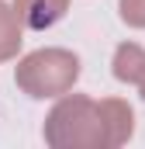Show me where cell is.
Returning a JSON list of instances; mask_svg holds the SVG:
<instances>
[{
  "mask_svg": "<svg viewBox=\"0 0 145 149\" xmlns=\"http://www.w3.org/2000/svg\"><path fill=\"white\" fill-rule=\"evenodd\" d=\"M135 132V111L121 97L93 101L86 94H62L45 118V142L52 149H114Z\"/></svg>",
  "mask_w": 145,
  "mask_h": 149,
  "instance_id": "1",
  "label": "cell"
},
{
  "mask_svg": "<svg viewBox=\"0 0 145 149\" xmlns=\"http://www.w3.org/2000/svg\"><path fill=\"white\" fill-rule=\"evenodd\" d=\"M14 80L28 97H62L79 80V56L69 49H35L17 63Z\"/></svg>",
  "mask_w": 145,
  "mask_h": 149,
  "instance_id": "2",
  "label": "cell"
},
{
  "mask_svg": "<svg viewBox=\"0 0 145 149\" xmlns=\"http://www.w3.org/2000/svg\"><path fill=\"white\" fill-rule=\"evenodd\" d=\"M14 10L21 14L24 28H31V31H45V28H52L55 21L66 17L69 0H14Z\"/></svg>",
  "mask_w": 145,
  "mask_h": 149,
  "instance_id": "3",
  "label": "cell"
},
{
  "mask_svg": "<svg viewBox=\"0 0 145 149\" xmlns=\"http://www.w3.org/2000/svg\"><path fill=\"white\" fill-rule=\"evenodd\" d=\"M114 76L121 83H131V87H142L145 80V49L135 42H121L114 49Z\"/></svg>",
  "mask_w": 145,
  "mask_h": 149,
  "instance_id": "4",
  "label": "cell"
},
{
  "mask_svg": "<svg viewBox=\"0 0 145 149\" xmlns=\"http://www.w3.org/2000/svg\"><path fill=\"white\" fill-rule=\"evenodd\" d=\"M21 42H24V21H21V14L0 0V63L14 59L21 52Z\"/></svg>",
  "mask_w": 145,
  "mask_h": 149,
  "instance_id": "5",
  "label": "cell"
},
{
  "mask_svg": "<svg viewBox=\"0 0 145 149\" xmlns=\"http://www.w3.org/2000/svg\"><path fill=\"white\" fill-rule=\"evenodd\" d=\"M117 10L128 28H145V0H121Z\"/></svg>",
  "mask_w": 145,
  "mask_h": 149,
  "instance_id": "6",
  "label": "cell"
},
{
  "mask_svg": "<svg viewBox=\"0 0 145 149\" xmlns=\"http://www.w3.org/2000/svg\"><path fill=\"white\" fill-rule=\"evenodd\" d=\"M138 90H142V97H145V80H142V87H138Z\"/></svg>",
  "mask_w": 145,
  "mask_h": 149,
  "instance_id": "7",
  "label": "cell"
}]
</instances>
